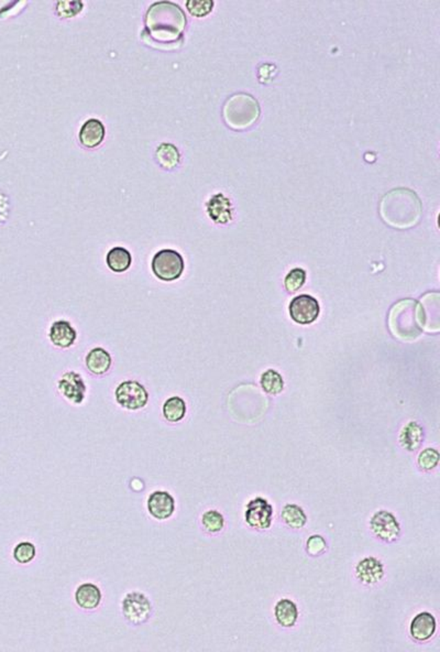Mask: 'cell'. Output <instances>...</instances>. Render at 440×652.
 <instances>
[{
    "mask_svg": "<svg viewBox=\"0 0 440 652\" xmlns=\"http://www.w3.org/2000/svg\"><path fill=\"white\" fill-rule=\"evenodd\" d=\"M146 27L148 34L158 41H176L185 30V14L176 3L161 1L150 7Z\"/></svg>",
    "mask_w": 440,
    "mask_h": 652,
    "instance_id": "cell-1",
    "label": "cell"
},
{
    "mask_svg": "<svg viewBox=\"0 0 440 652\" xmlns=\"http://www.w3.org/2000/svg\"><path fill=\"white\" fill-rule=\"evenodd\" d=\"M260 105L252 95L238 93L228 98L222 109L224 120L235 131H246L260 118Z\"/></svg>",
    "mask_w": 440,
    "mask_h": 652,
    "instance_id": "cell-2",
    "label": "cell"
},
{
    "mask_svg": "<svg viewBox=\"0 0 440 652\" xmlns=\"http://www.w3.org/2000/svg\"><path fill=\"white\" fill-rule=\"evenodd\" d=\"M151 267L155 277L164 282H172L182 277L185 264L183 257L178 251L163 249L155 254Z\"/></svg>",
    "mask_w": 440,
    "mask_h": 652,
    "instance_id": "cell-3",
    "label": "cell"
},
{
    "mask_svg": "<svg viewBox=\"0 0 440 652\" xmlns=\"http://www.w3.org/2000/svg\"><path fill=\"white\" fill-rule=\"evenodd\" d=\"M116 401L127 410H140L147 405L149 394L143 385L136 381H126L117 387Z\"/></svg>",
    "mask_w": 440,
    "mask_h": 652,
    "instance_id": "cell-4",
    "label": "cell"
},
{
    "mask_svg": "<svg viewBox=\"0 0 440 652\" xmlns=\"http://www.w3.org/2000/svg\"><path fill=\"white\" fill-rule=\"evenodd\" d=\"M246 524L257 530H266L272 525L273 507L262 497L250 500L244 513Z\"/></svg>",
    "mask_w": 440,
    "mask_h": 652,
    "instance_id": "cell-5",
    "label": "cell"
},
{
    "mask_svg": "<svg viewBox=\"0 0 440 652\" xmlns=\"http://www.w3.org/2000/svg\"><path fill=\"white\" fill-rule=\"evenodd\" d=\"M288 311L294 322L308 325L315 322L321 313L319 301L312 295H302L294 297L290 303Z\"/></svg>",
    "mask_w": 440,
    "mask_h": 652,
    "instance_id": "cell-6",
    "label": "cell"
},
{
    "mask_svg": "<svg viewBox=\"0 0 440 652\" xmlns=\"http://www.w3.org/2000/svg\"><path fill=\"white\" fill-rule=\"evenodd\" d=\"M151 603L141 593L132 592L124 598L122 611L128 622L133 625H141L147 622L151 614Z\"/></svg>",
    "mask_w": 440,
    "mask_h": 652,
    "instance_id": "cell-7",
    "label": "cell"
},
{
    "mask_svg": "<svg viewBox=\"0 0 440 652\" xmlns=\"http://www.w3.org/2000/svg\"><path fill=\"white\" fill-rule=\"evenodd\" d=\"M370 528L374 536L385 542H393L401 535V526L390 511L380 510L372 516Z\"/></svg>",
    "mask_w": 440,
    "mask_h": 652,
    "instance_id": "cell-8",
    "label": "cell"
},
{
    "mask_svg": "<svg viewBox=\"0 0 440 652\" xmlns=\"http://www.w3.org/2000/svg\"><path fill=\"white\" fill-rule=\"evenodd\" d=\"M58 392L74 405H80L85 399L86 383L83 377L75 372H67L58 383Z\"/></svg>",
    "mask_w": 440,
    "mask_h": 652,
    "instance_id": "cell-9",
    "label": "cell"
},
{
    "mask_svg": "<svg viewBox=\"0 0 440 652\" xmlns=\"http://www.w3.org/2000/svg\"><path fill=\"white\" fill-rule=\"evenodd\" d=\"M148 510L155 519H169L174 514V498L167 491H154L148 499Z\"/></svg>",
    "mask_w": 440,
    "mask_h": 652,
    "instance_id": "cell-10",
    "label": "cell"
},
{
    "mask_svg": "<svg viewBox=\"0 0 440 652\" xmlns=\"http://www.w3.org/2000/svg\"><path fill=\"white\" fill-rule=\"evenodd\" d=\"M356 575L358 580L364 585H375L384 576V567L381 561L373 557L361 560L356 566Z\"/></svg>",
    "mask_w": 440,
    "mask_h": 652,
    "instance_id": "cell-11",
    "label": "cell"
},
{
    "mask_svg": "<svg viewBox=\"0 0 440 652\" xmlns=\"http://www.w3.org/2000/svg\"><path fill=\"white\" fill-rule=\"evenodd\" d=\"M49 339L51 343L58 348H69L74 345L78 339V332L69 321L60 319L53 323L51 326Z\"/></svg>",
    "mask_w": 440,
    "mask_h": 652,
    "instance_id": "cell-12",
    "label": "cell"
},
{
    "mask_svg": "<svg viewBox=\"0 0 440 652\" xmlns=\"http://www.w3.org/2000/svg\"><path fill=\"white\" fill-rule=\"evenodd\" d=\"M207 213L217 224H227L233 220V206L229 199L222 193L213 195L208 201Z\"/></svg>",
    "mask_w": 440,
    "mask_h": 652,
    "instance_id": "cell-13",
    "label": "cell"
},
{
    "mask_svg": "<svg viewBox=\"0 0 440 652\" xmlns=\"http://www.w3.org/2000/svg\"><path fill=\"white\" fill-rule=\"evenodd\" d=\"M410 636L415 640L427 641L432 638L436 631V619L432 614L424 611L413 618L410 626Z\"/></svg>",
    "mask_w": 440,
    "mask_h": 652,
    "instance_id": "cell-14",
    "label": "cell"
},
{
    "mask_svg": "<svg viewBox=\"0 0 440 652\" xmlns=\"http://www.w3.org/2000/svg\"><path fill=\"white\" fill-rule=\"evenodd\" d=\"M105 138V127L98 120H89L82 126L80 142L86 148H96Z\"/></svg>",
    "mask_w": 440,
    "mask_h": 652,
    "instance_id": "cell-15",
    "label": "cell"
},
{
    "mask_svg": "<svg viewBox=\"0 0 440 652\" xmlns=\"http://www.w3.org/2000/svg\"><path fill=\"white\" fill-rule=\"evenodd\" d=\"M86 367L94 375H104L111 370L113 358L107 350L102 347L93 348L85 359Z\"/></svg>",
    "mask_w": 440,
    "mask_h": 652,
    "instance_id": "cell-16",
    "label": "cell"
},
{
    "mask_svg": "<svg viewBox=\"0 0 440 652\" xmlns=\"http://www.w3.org/2000/svg\"><path fill=\"white\" fill-rule=\"evenodd\" d=\"M75 600L80 608L86 611H93L95 608H97L102 602V592L94 584H83L76 589Z\"/></svg>",
    "mask_w": 440,
    "mask_h": 652,
    "instance_id": "cell-17",
    "label": "cell"
},
{
    "mask_svg": "<svg viewBox=\"0 0 440 652\" xmlns=\"http://www.w3.org/2000/svg\"><path fill=\"white\" fill-rule=\"evenodd\" d=\"M275 615L277 624L284 628H292L299 618V609L293 600L283 598L277 603Z\"/></svg>",
    "mask_w": 440,
    "mask_h": 652,
    "instance_id": "cell-18",
    "label": "cell"
},
{
    "mask_svg": "<svg viewBox=\"0 0 440 652\" xmlns=\"http://www.w3.org/2000/svg\"><path fill=\"white\" fill-rule=\"evenodd\" d=\"M106 262L111 271L122 273L130 268L132 257L129 250L124 247H114L109 250L106 257Z\"/></svg>",
    "mask_w": 440,
    "mask_h": 652,
    "instance_id": "cell-19",
    "label": "cell"
},
{
    "mask_svg": "<svg viewBox=\"0 0 440 652\" xmlns=\"http://www.w3.org/2000/svg\"><path fill=\"white\" fill-rule=\"evenodd\" d=\"M402 447L407 451H415L423 441V429L416 422H410L403 427L399 438Z\"/></svg>",
    "mask_w": 440,
    "mask_h": 652,
    "instance_id": "cell-20",
    "label": "cell"
},
{
    "mask_svg": "<svg viewBox=\"0 0 440 652\" xmlns=\"http://www.w3.org/2000/svg\"><path fill=\"white\" fill-rule=\"evenodd\" d=\"M161 167L166 170L174 169L180 164L181 155L178 148L171 144H162L155 153Z\"/></svg>",
    "mask_w": 440,
    "mask_h": 652,
    "instance_id": "cell-21",
    "label": "cell"
},
{
    "mask_svg": "<svg viewBox=\"0 0 440 652\" xmlns=\"http://www.w3.org/2000/svg\"><path fill=\"white\" fill-rule=\"evenodd\" d=\"M283 521L286 522L288 527L292 529H302L308 522V516L305 514L302 507L295 505V504H288L283 507L282 514Z\"/></svg>",
    "mask_w": 440,
    "mask_h": 652,
    "instance_id": "cell-22",
    "label": "cell"
},
{
    "mask_svg": "<svg viewBox=\"0 0 440 652\" xmlns=\"http://www.w3.org/2000/svg\"><path fill=\"white\" fill-rule=\"evenodd\" d=\"M186 414V403L178 396L169 398L163 405V416L172 423H176L184 419Z\"/></svg>",
    "mask_w": 440,
    "mask_h": 652,
    "instance_id": "cell-23",
    "label": "cell"
},
{
    "mask_svg": "<svg viewBox=\"0 0 440 652\" xmlns=\"http://www.w3.org/2000/svg\"><path fill=\"white\" fill-rule=\"evenodd\" d=\"M261 386L266 394L275 396L283 392L284 381L280 372L275 370H268L261 376Z\"/></svg>",
    "mask_w": 440,
    "mask_h": 652,
    "instance_id": "cell-24",
    "label": "cell"
},
{
    "mask_svg": "<svg viewBox=\"0 0 440 652\" xmlns=\"http://www.w3.org/2000/svg\"><path fill=\"white\" fill-rule=\"evenodd\" d=\"M305 281H306V271L302 268H294L288 272L284 279L286 291L290 293L299 291V289L304 286Z\"/></svg>",
    "mask_w": 440,
    "mask_h": 652,
    "instance_id": "cell-25",
    "label": "cell"
},
{
    "mask_svg": "<svg viewBox=\"0 0 440 652\" xmlns=\"http://www.w3.org/2000/svg\"><path fill=\"white\" fill-rule=\"evenodd\" d=\"M202 524L208 532H219L222 530L224 526V516L217 510L206 511L202 515Z\"/></svg>",
    "mask_w": 440,
    "mask_h": 652,
    "instance_id": "cell-26",
    "label": "cell"
},
{
    "mask_svg": "<svg viewBox=\"0 0 440 652\" xmlns=\"http://www.w3.org/2000/svg\"><path fill=\"white\" fill-rule=\"evenodd\" d=\"M14 558L18 563H30L36 558V547L31 542H21L14 548Z\"/></svg>",
    "mask_w": 440,
    "mask_h": 652,
    "instance_id": "cell-27",
    "label": "cell"
},
{
    "mask_svg": "<svg viewBox=\"0 0 440 652\" xmlns=\"http://www.w3.org/2000/svg\"><path fill=\"white\" fill-rule=\"evenodd\" d=\"M418 466L424 471H432L439 463V453L435 449H426L418 456Z\"/></svg>",
    "mask_w": 440,
    "mask_h": 652,
    "instance_id": "cell-28",
    "label": "cell"
},
{
    "mask_svg": "<svg viewBox=\"0 0 440 652\" xmlns=\"http://www.w3.org/2000/svg\"><path fill=\"white\" fill-rule=\"evenodd\" d=\"M213 1L211 0H189L186 3V8L195 17H205L213 10Z\"/></svg>",
    "mask_w": 440,
    "mask_h": 652,
    "instance_id": "cell-29",
    "label": "cell"
},
{
    "mask_svg": "<svg viewBox=\"0 0 440 652\" xmlns=\"http://www.w3.org/2000/svg\"><path fill=\"white\" fill-rule=\"evenodd\" d=\"M306 550L310 555L313 557H319L321 553H324L326 551L327 544L325 541V539L319 535H314V536L310 537L308 540V543H306Z\"/></svg>",
    "mask_w": 440,
    "mask_h": 652,
    "instance_id": "cell-30",
    "label": "cell"
},
{
    "mask_svg": "<svg viewBox=\"0 0 440 652\" xmlns=\"http://www.w3.org/2000/svg\"><path fill=\"white\" fill-rule=\"evenodd\" d=\"M9 200L7 195L0 191V225L7 222L9 216Z\"/></svg>",
    "mask_w": 440,
    "mask_h": 652,
    "instance_id": "cell-31",
    "label": "cell"
}]
</instances>
